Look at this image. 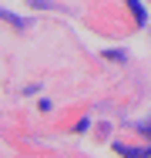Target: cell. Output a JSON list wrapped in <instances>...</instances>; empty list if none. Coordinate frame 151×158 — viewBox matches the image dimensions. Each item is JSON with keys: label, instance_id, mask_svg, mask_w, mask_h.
I'll list each match as a JSON object with an SVG mask.
<instances>
[]
</instances>
